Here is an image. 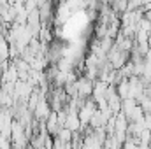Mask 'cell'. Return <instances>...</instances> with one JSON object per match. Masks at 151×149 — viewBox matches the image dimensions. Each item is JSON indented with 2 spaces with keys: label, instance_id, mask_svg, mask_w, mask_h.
<instances>
[{
  "label": "cell",
  "instance_id": "cell-2",
  "mask_svg": "<svg viewBox=\"0 0 151 149\" xmlns=\"http://www.w3.org/2000/svg\"><path fill=\"white\" fill-rule=\"evenodd\" d=\"M95 107H93V104H86L81 112H79V119L83 121V123H90L91 121V117H93V114H95Z\"/></svg>",
  "mask_w": 151,
  "mask_h": 149
},
{
  "label": "cell",
  "instance_id": "cell-1",
  "mask_svg": "<svg viewBox=\"0 0 151 149\" xmlns=\"http://www.w3.org/2000/svg\"><path fill=\"white\" fill-rule=\"evenodd\" d=\"M76 86H77V93L81 97H88L93 91V86H91V81L90 79H81L79 82H76Z\"/></svg>",
  "mask_w": 151,
  "mask_h": 149
}]
</instances>
